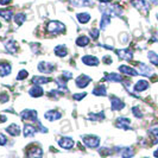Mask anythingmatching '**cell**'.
Segmentation results:
<instances>
[{
  "label": "cell",
  "instance_id": "cell-29",
  "mask_svg": "<svg viewBox=\"0 0 158 158\" xmlns=\"http://www.w3.org/2000/svg\"><path fill=\"white\" fill-rule=\"evenodd\" d=\"M76 18H77V20H79L81 24H87L89 20H90V16L88 15V13H77L76 15Z\"/></svg>",
  "mask_w": 158,
  "mask_h": 158
},
{
  "label": "cell",
  "instance_id": "cell-44",
  "mask_svg": "<svg viewBox=\"0 0 158 158\" xmlns=\"http://www.w3.org/2000/svg\"><path fill=\"white\" fill-rule=\"evenodd\" d=\"M127 40H128V38H127V35L126 33H124V35H121V37H120V42L123 43V44H125Z\"/></svg>",
  "mask_w": 158,
  "mask_h": 158
},
{
  "label": "cell",
  "instance_id": "cell-34",
  "mask_svg": "<svg viewBox=\"0 0 158 158\" xmlns=\"http://www.w3.org/2000/svg\"><path fill=\"white\" fill-rule=\"evenodd\" d=\"M27 75H29V73H27V70H20L19 71V74H18V76H17V80H24L27 77Z\"/></svg>",
  "mask_w": 158,
  "mask_h": 158
},
{
  "label": "cell",
  "instance_id": "cell-9",
  "mask_svg": "<svg viewBox=\"0 0 158 158\" xmlns=\"http://www.w3.org/2000/svg\"><path fill=\"white\" fill-rule=\"evenodd\" d=\"M119 71L123 75H128V76H138L139 75V73L135 70V69L128 67V65H125V64H123V65L119 67Z\"/></svg>",
  "mask_w": 158,
  "mask_h": 158
},
{
  "label": "cell",
  "instance_id": "cell-46",
  "mask_svg": "<svg viewBox=\"0 0 158 158\" xmlns=\"http://www.w3.org/2000/svg\"><path fill=\"white\" fill-rule=\"evenodd\" d=\"M7 120V118L5 115H0V123H5Z\"/></svg>",
  "mask_w": 158,
  "mask_h": 158
},
{
  "label": "cell",
  "instance_id": "cell-11",
  "mask_svg": "<svg viewBox=\"0 0 158 158\" xmlns=\"http://www.w3.org/2000/svg\"><path fill=\"white\" fill-rule=\"evenodd\" d=\"M82 62L86 64V65H88V67H93V65H99V60L95 57V56H90V55H86L83 56L82 58Z\"/></svg>",
  "mask_w": 158,
  "mask_h": 158
},
{
  "label": "cell",
  "instance_id": "cell-39",
  "mask_svg": "<svg viewBox=\"0 0 158 158\" xmlns=\"http://www.w3.org/2000/svg\"><path fill=\"white\" fill-rule=\"evenodd\" d=\"M149 132H150L152 135H155V137H156V138L158 139V125H156V126H153V127H151Z\"/></svg>",
  "mask_w": 158,
  "mask_h": 158
},
{
  "label": "cell",
  "instance_id": "cell-27",
  "mask_svg": "<svg viewBox=\"0 0 158 158\" xmlns=\"http://www.w3.org/2000/svg\"><path fill=\"white\" fill-rule=\"evenodd\" d=\"M89 37L87 36H80L79 38L76 40V45L77 47H87L88 44H89Z\"/></svg>",
  "mask_w": 158,
  "mask_h": 158
},
{
  "label": "cell",
  "instance_id": "cell-33",
  "mask_svg": "<svg viewBox=\"0 0 158 158\" xmlns=\"http://www.w3.org/2000/svg\"><path fill=\"white\" fill-rule=\"evenodd\" d=\"M148 58H149V61H150L153 65H157L158 67V55L156 52L149 51V52H148Z\"/></svg>",
  "mask_w": 158,
  "mask_h": 158
},
{
  "label": "cell",
  "instance_id": "cell-21",
  "mask_svg": "<svg viewBox=\"0 0 158 158\" xmlns=\"http://www.w3.org/2000/svg\"><path fill=\"white\" fill-rule=\"evenodd\" d=\"M31 81L35 86H42V85H45L48 82H50L51 80L49 77H44V76H35V77H32Z\"/></svg>",
  "mask_w": 158,
  "mask_h": 158
},
{
  "label": "cell",
  "instance_id": "cell-17",
  "mask_svg": "<svg viewBox=\"0 0 158 158\" xmlns=\"http://www.w3.org/2000/svg\"><path fill=\"white\" fill-rule=\"evenodd\" d=\"M139 71L144 76H152V74H153V69L150 65H146L144 63H139Z\"/></svg>",
  "mask_w": 158,
  "mask_h": 158
},
{
  "label": "cell",
  "instance_id": "cell-28",
  "mask_svg": "<svg viewBox=\"0 0 158 158\" xmlns=\"http://www.w3.org/2000/svg\"><path fill=\"white\" fill-rule=\"evenodd\" d=\"M120 155L123 158H131L135 156V152L132 150V148H124V149H121Z\"/></svg>",
  "mask_w": 158,
  "mask_h": 158
},
{
  "label": "cell",
  "instance_id": "cell-26",
  "mask_svg": "<svg viewBox=\"0 0 158 158\" xmlns=\"http://www.w3.org/2000/svg\"><path fill=\"white\" fill-rule=\"evenodd\" d=\"M93 94L96 95V96H102V95H106V87L103 85H99L95 88H93Z\"/></svg>",
  "mask_w": 158,
  "mask_h": 158
},
{
  "label": "cell",
  "instance_id": "cell-47",
  "mask_svg": "<svg viewBox=\"0 0 158 158\" xmlns=\"http://www.w3.org/2000/svg\"><path fill=\"white\" fill-rule=\"evenodd\" d=\"M100 2H103V4H107V2H110V1H112V0H99Z\"/></svg>",
  "mask_w": 158,
  "mask_h": 158
},
{
  "label": "cell",
  "instance_id": "cell-40",
  "mask_svg": "<svg viewBox=\"0 0 158 158\" xmlns=\"http://www.w3.org/2000/svg\"><path fill=\"white\" fill-rule=\"evenodd\" d=\"M7 143V138H6V135H2V133H0V145H5Z\"/></svg>",
  "mask_w": 158,
  "mask_h": 158
},
{
  "label": "cell",
  "instance_id": "cell-22",
  "mask_svg": "<svg viewBox=\"0 0 158 158\" xmlns=\"http://www.w3.org/2000/svg\"><path fill=\"white\" fill-rule=\"evenodd\" d=\"M70 4L75 7H83V6H89L93 4L92 0H70Z\"/></svg>",
  "mask_w": 158,
  "mask_h": 158
},
{
  "label": "cell",
  "instance_id": "cell-4",
  "mask_svg": "<svg viewBox=\"0 0 158 158\" xmlns=\"http://www.w3.org/2000/svg\"><path fill=\"white\" fill-rule=\"evenodd\" d=\"M37 117H38V113L33 110H25L20 113V118L23 120H29V121H37Z\"/></svg>",
  "mask_w": 158,
  "mask_h": 158
},
{
  "label": "cell",
  "instance_id": "cell-13",
  "mask_svg": "<svg viewBox=\"0 0 158 158\" xmlns=\"http://www.w3.org/2000/svg\"><path fill=\"white\" fill-rule=\"evenodd\" d=\"M58 145L61 148L65 149V150H69V149H71L74 146V140L71 138H69V137H64V138L58 140Z\"/></svg>",
  "mask_w": 158,
  "mask_h": 158
},
{
  "label": "cell",
  "instance_id": "cell-8",
  "mask_svg": "<svg viewBox=\"0 0 158 158\" xmlns=\"http://www.w3.org/2000/svg\"><path fill=\"white\" fill-rule=\"evenodd\" d=\"M111 102H112V105H111L112 111H121V110L125 107V103L123 102V100L117 98V96H112Z\"/></svg>",
  "mask_w": 158,
  "mask_h": 158
},
{
  "label": "cell",
  "instance_id": "cell-1",
  "mask_svg": "<svg viewBox=\"0 0 158 158\" xmlns=\"http://www.w3.org/2000/svg\"><path fill=\"white\" fill-rule=\"evenodd\" d=\"M64 30H65L64 24L60 23V22H56V20H51L47 25V31L49 33H52V35H60Z\"/></svg>",
  "mask_w": 158,
  "mask_h": 158
},
{
  "label": "cell",
  "instance_id": "cell-25",
  "mask_svg": "<svg viewBox=\"0 0 158 158\" xmlns=\"http://www.w3.org/2000/svg\"><path fill=\"white\" fill-rule=\"evenodd\" d=\"M67 52H68V50H67L65 45H57V47L55 48V54H56V56H58V57H64V56H67Z\"/></svg>",
  "mask_w": 158,
  "mask_h": 158
},
{
  "label": "cell",
  "instance_id": "cell-2",
  "mask_svg": "<svg viewBox=\"0 0 158 158\" xmlns=\"http://www.w3.org/2000/svg\"><path fill=\"white\" fill-rule=\"evenodd\" d=\"M82 139H83V144L87 148H89V149H96L100 145V138L96 137V135H83Z\"/></svg>",
  "mask_w": 158,
  "mask_h": 158
},
{
  "label": "cell",
  "instance_id": "cell-30",
  "mask_svg": "<svg viewBox=\"0 0 158 158\" xmlns=\"http://www.w3.org/2000/svg\"><path fill=\"white\" fill-rule=\"evenodd\" d=\"M0 16L5 20H11L12 16H13V12H12V10H0Z\"/></svg>",
  "mask_w": 158,
  "mask_h": 158
},
{
  "label": "cell",
  "instance_id": "cell-15",
  "mask_svg": "<svg viewBox=\"0 0 158 158\" xmlns=\"http://www.w3.org/2000/svg\"><path fill=\"white\" fill-rule=\"evenodd\" d=\"M5 48H6V50H7L10 54H16L17 51H18V47H17V43L15 40H7L5 42Z\"/></svg>",
  "mask_w": 158,
  "mask_h": 158
},
{
  "label": "cell",
  "instance_id": "cell-50",
  "mask_svg": "<svg viewBox=\"0 0 158 158\" xmlns=\"http://www.w3.org/2000/svg\"><path fill=\"white\" fill-rule=\"evenodd\" d=\"M153 40H156V42H158V33L153 37Z\"/></svg>",
  "mask_w": 158,
  "mask_h": 158
},
{
  "label": "cell",
  "instance_id": "cell-38",
  "mask_svg": "<svg viewBox=\"0 0 158 158\" xmlns=\"http://www.w3.org/2000/svg\"><path fill=\"white\" fill-rule=\"evenodd\" d=\"M90 36H92L93 40H96L99 38V30H98V29H92V30H90Z\"/></svg>",
  "mask_w": 158,
  "mask_h": 158
},
{
  "label": "cell",
  "instance_id": "cell-7",
  "mask_svg": "<svg viewBox=\"0 0 158 158\" xmlns=\"http://www.w3.org/2000/svg\"><path fill=\"white\" fill-rule=\"evenodd\" d=\"M130 124H131V120L127 118H124V117H120L115 121V126L118 127V128H121V130H125V131L126 130H131Z\"/></svg>",
  "mask_w": 158,
  "mask_h": 158
},
{
  "label": "cell",
  "instance_id": "cell-32",
  "mask_svg": "<svg viewBox=\"0 0 158 158\" xmlns=\"http://www.w3.org/2000/svg\"><path fill=\"white\" fill-rule=\"evenodd\" d=\"M25 20H26V16H25V13L19 12V13H17L16 16H15V22H16V24L18 25V26H20Z\"/></svg>",
  "mask_w": 158,
  "mask_h": 158
},
{
  "label": "cell",
  "instance_id": "cell-23",
  "mask_svg": "<svg viewBox=\"0 0 158 158\" xmlns=\"http://www.w3.org/2000/svg\"><path fill=\"white\" fill-rule=\"evenodd\" d=\"M105 80L106 81H111V82H123V76L119 75V74H115V73H112V74L106 75Z\"/></svg>",
  "mask_w": 158,
  "mask_h": 158
},
{
  "label": "cell",
  "instance_id": "cell-20",
  "mask_svg": "<svg viewBox=\"0 0 158 158\" xmlns=\"http://www.w3.org/2000/svg\"><path fill=\"white\" fill-rule=\"evenodd\" d=\"M149 86H150V85H149L148 81H145V80H139L135 85V92H144L145 89L149 88Z\"/></svg>",
  "mask_w": 158,
  "mask_h": 158
},
{
  "label": "cell",
  "instance_id": "cell-35",
  "mask_svg": "<svg viewBox=\"0 0 158 158\" xmlns=\"http://www.w3.org/2000/svg\"><path fill=\"white\" fill-rule=\"evenodd\" d=\"M132 113L135 114V117H137V118H142L143 117L142 112L139 111V107H138V106H135V107L132 108Z\"/></svg>",
  "mask_w": 158,
  "mask_h": 158
},
{
  "label": "cell",
  "instance_id": "cell-45",
  "mask_svg": "<svg viewBox=\"0 0 158 158\" xmlns=\"http://www.w3.org/2000/svg\"><path fill=\"white\" fill-rule=\"evenodd\" d=\"M11 0H0V5H7Z\"/></svg>",
  "mask_w": 158,
  "mask_h": 158
},
{
  "label": "cell",
  "instance_id": "cell-12",
  "mask_svg": "<svg viewBox=\"0 0 158 158\" xmlns=\"http://www.w3.org/2000/svg\"><path fill=\"white\" fill-rule=\"evenodd\" d=\"M132 5L135 6V8H138V10H143V11H145V12H148L149 11V2L148 1H145V0H132Z\"/></svg>",
  "mask_w": 158,
  "mask_h": 158
},
{
  "label": "cell",
  "instance_id": "cell-24",
  "mask_svg": "<svg viewBox=\"0 0 158 158\" xmlns=\"http://www.w3.org/2000/svg\"><path fill=\"white\" fill-rule=\"evenodd\" d=\"M36 132H37V130L32 125H30V124L24 126V135L25 137H33V135H36Z\"/></svg>",
  "mask_w": 158,
  "mask_h": 158
},
{
  "label": "cell",
  "instance_id": "cell-14",
  "mask_svg": "<svg viewBox=\"0 0 158 158\" xmlns=\"http://www.w3.org/2000/svg\"><path fill=\"white\" fill-rule=\"evenodd\" d=\"M62 114L60 112L55 111V110H51V111H48L45 114H44V118L49 120V121H56L58 119H61Z\"/></svg>",
  "mask_w": 158,
  "mask_h": 158
},
{
  "label": "cell",
  "instance_id": "cell-16",
  "mask_svg": "<svg viewBox=\"0 0 158 158\" xmlns=\"http://www.w3.org/2000/svg\"><path fill=\"white\" fill-rule=\"evenodd\" d=\"M29 94L32 98H40V96L44 94V90H43V88L40 87V86H33L32 88L29 89Z\"/></svg>",
  "mask_w": 158,
  "mask_h": 158
},
{
  "label": "cell",
  "instance_id": "cell-31",
  "mask_svg": "<svg viewBox=\"0 0 158 158\" xmlns=\"http://www.w3.org/2000/svg\"><path fill=\"white\" fill-rule=\"evenodd\" d=\"M88 119L92 120V121H101V120L105 119V114H103V112H100L99 114H93V113H90V114L88 115Z\"/></svg>",
  "mask_w": 158,
  "mask_h": 158
},
{
  "label": "cell",
  "instance_id": "cell-3",
  "mask_svg": "<svg viewBox=\"0 0 158 158\" xmlns=\"http://www.w3.org/2000/svg\"><path fill=\"white\" fill-rule=\"evenodd\" d=\"M43 157V151L37 145H31L26 152V158H42Z\"/></svg>",
  "mask_w": 158,
  "mask_h": 158
},
{
  "label": "cell",
  "instance_id": "cell-36",
  "mask_svg": "<svg viewBox=\"0 0 158 158\" xmlns=\"http://www.w3.org/2000/svg\"><path fill=\"white\" fill-rule=\"evenodd\" d=\"M8 99H10V96H8L7 93L0 94V103H6L8 101Z\"/></svg>",
  "mask_w": 158,
  "mask_h": 158
},
{
  "label": "cell",
  "instance_id": "cell-42",
  "mask_svg": "<svg viewBox=\"0 0 158 158\" xmlns=\"http://www.w3.org/2000/svg\"><path fill=\"white\" fill-rule=\"evenodd\" d=\"M63 79L67 81V80H70L73 79V74L71 73H69V71H64L63 73Z\"/></svg>",
  "mask_w": 158,
  "mask_h": 158
},
{
  "label": "cell",
  "instance_id": "cell-37",
  "mask_svg": "<svg viewBox=\"0 0 158 158\" xmlns=\"http://www.w3.org/2000/svg\"><path fill=\"white\" fill-rule=\"evenodd\" d=\"M86 94L87 93H76V94H74V100H76V101H80V100H82L83 98H86Z\"/></svg>",
  "mask_w": 158,
  "mask_h": 158
},
{
  "label": "cell",
  "instance_id": "cell-10",
  "mask_svg": "<svg viewBox=\"0 0 158 158\" xmlns=\"http://www.w3.org/2000/svg\"><path fill=\"white\" fill-rule=\"evenodd\" d=\"M117 54H118L119 57L123 58V60L130 61V60L133 58V52H132V50H130V49H119V50H117Z\"/></svg>",
  "mask_w": 158,
  "mask_h": 158
},
{
  "label": "cell",
  "instance_id": "cell-19",
  "mask_svg": "<svg viewBox=\"0 0 158 158\" xmlns=\"http://www.w3.org/2000/svg\"><path fill=\"white\" fill-rule=\"evenodd\" d=\"M12 68L8 63H0V77H5L11 74Z\"/></svg>",
  "mask_w": 158,
  "mask_h": 158
},
{
  "label": "cell",
  "instance_id": "cell-41",
  "mask_svg": "<svg viewBox=\"0 0 158 158\" xmlns=\"http://www.w3.org/2000/svg\"><path fill=\"white\" fill-rule=\"evenodd\" d=\"M102 61H103V63H106V64H111L113 61H112V58H111V56L110 55H106L105 57L102 58Z\"/></svg>",
  "mask_w": 158,
  "mask_h": 158
},
{
  "label": "cell",
  "instance_id": "cell-48",
  "mask_svg": "<svg viewBox=\"0 0 158 158\" xmlns=\"http://www.w3.org/2000/svg\"><path fill=\"white\" fill-rule=\"evenodd\" d=\"M153 156H155L156 158H158V149L156 151H155V152H153Z\"/></svg>",
  "mask_w": 158,
  "mask_h": 158
},
{
  "label": "cell",
  "instance_id": "cell-49",
  "mask_svg": "<svg viewBox=\"0 0 158 158\" xmlns=\"http://www.w3.org/2000/svg\"><path fill=\"white\" fill-rule=\"evenodd\" d=\"M151 2L155 4V5H158V0H151Z\"/></svg>",
  "mask_w": 158,
  "mask_h": 158
},
{
  "label": "cell",
  "instance_id": "cell-43",
  "mask_svg": "<svg viewBox=\"0 0 158 158\" xmlns=\"http://www.w3.org/2000/svg\"><path fill=\"white\" fill-rule=\"evenodd\" d=\"M100 153L101 156H107V155H111V151L105 148V149H100Z\"/></svg>",
  "mask_w": 158,
  "mask_h": 158
},
{
  "label": "cell",
  "instance_id": "cell-5",
  "mask_svg": "<svg viewBox=\"0 0 158 158\" xmlns=\"http://www.w3.org/2000/svg\"><path fill=\"white\" fill-rule=\"evenodd\" d=\"M56 65L52 63H49V62H40L38 64V70L40 73H44V74H51L52 71H55Z\"/></svg>",
  "mask_w": 158,
  "mask_h": 158
},
{
  "label": "cell",
  "instance_id": "cell-18",
  "mask_svg": "<svg viewBox=\"0 0 158 158\" xmlns=\"http://www.w3.org/2000/svg\"><path fill=\"white\" fill-rule=\"evenodd\" d=\"M6 131H7L8 135H12V137H17V135H20V127L17 124H11L8 127H6Z\"/></svg>",
  "mask_w": 158,
  "mask_h": 158
},
{
  "label": "cell",
  "instance_id": "cell-6",
  "mask_svg": "<svg viewBox=\"0 0 158 158\" xmlns=\"http://www.w3.org/2000/svg\"><path fill=\"white\" fill-rule=\"evenodd\" d=\"M90 81H92V77H89L88 75H80L75 80V83L79 88H85L89 85Z\"/></svg>",
  "mask_w": 158,
  "mask_h": 158
}]
</instances>
